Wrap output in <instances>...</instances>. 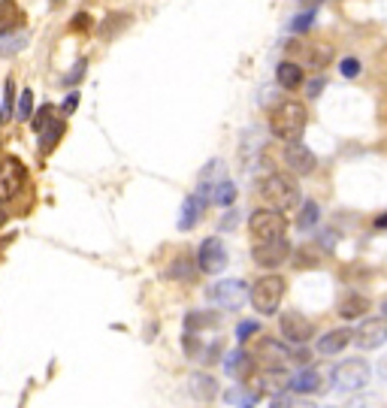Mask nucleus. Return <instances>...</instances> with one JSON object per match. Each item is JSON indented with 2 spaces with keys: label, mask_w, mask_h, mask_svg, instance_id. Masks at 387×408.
I'll use <instances>...</instances> for the list:
<instances>
[{
  "label": "nucleus",
  "mask_w": 387,
  "mask_h": 408,
  "mask_svg": "<svg viewBox=\"0 0 387 408\" xmlns=\"http://www.w3.org/2000/svg\"><path fill=\"white\" fill-rule=\"evenodd\" d=\"M318 254L315 251V245H306V248H297V251H294V267H300V269H309V267H318Z\"/></svg>",
  "instance_id": "obj_26"
},
{
  "label": "nucleus",
  "mask_w": 387,
  "mask_h": 408,
  "mask_svg": "<svg viewBox=\"0 0 387 408\" xmlns=\"http://www.w3.org/2000/svg\"><path fill=\"white\" fill-rule=\"evenodd\" d=\"M291 254H294V248H291V242H287L285 236L261 239V242H254V248H252V260L261 269H278L282 263L291 260Z\"/></svg>",
  "instance_id": "obj_6"
},
{
  "label": "nucleus",
  "mask_w": 387,
  "mask_h": 408,
  "mask_svg": "<svg viewBox=\"0 0 387 408\" xmlns=\"http://www.w3.org/2000/svg\"><path fill=\"white\" fill-rule=\"evenodd\" d=\"M291 387V375L285 372V369H267V372L261 375V390L263 393H278Z\"/></svg>",
  "instance_id": "obj_21"
},
{
  "label": "nucleus",
  "mask_w": 387,
  "mask_h": 408,
  "mask_svg": "<svg viewBox=\"0 0 387 408\" xmlns=\"http://www.w3.org/2000/svg\"><path fill=\"white\" fill-rule=\"evenodd\" d=\"M25 21V15H21L19 3L15 0H0V34H10Z\"/></svg>",
  "instance_id": "obj_19"
},
{
  "label": "nucleus",
  "mask_w": 387,
  "mask_h": 408,
  "mask_svg": "<svg viewBox=\"0 0 387 408\" xmlns=\"http://www.w3.org/2000/svg\"><path fill=\"white\" fill-rule=\"evenodd\" d=\"M188 263H191V260H188V257H179V260H176V267L170 269V278H179V282L191 284V282H194V269H185Z\"/></svg>",
  "instance_id": "obj_29"
},
{
  "label": "nucleus",
  "mask_w": 387,
  "mask_h": 408,
  "mask_svg": "<svg viewBox=\"0 0 387 408\" xmlns=\"http://www.w3.org/2000/svg\"><path fill=\"white\" fill-rule=\"evenodd\" d=\"M339 73H342L345 79H354V76H360V60H357V58H345L342 64H339Z\"/></svg>",
  "instance_id": "obj_33"
},
{
  "label": "nucleus",
  "mask_w": 387,
  "mask_h": 408,
  "mask_svg": "<svg viewBox=\"0 0 387 408\" xmlns=\"http://www.w3.org/2000/svg\"><path fill=\"white\" fill-rule=\"evenodd\" d=\"M233 200H236V188H233L230 181H215V188H212V203H218V206H230Z\"/></svg>",
  "instance_id": "obj_25"
},
{
  "label": "nucleus",
  "mask_w": 387,
  "mask_h": 408,
  "mask_svg": "<svg viewBox=\"0 0 387 408\" xmlns=\"http://www.w3.org/2000/svg\"><path fill=\"white\" fill-rule=\"evenodd\" d=\"M351 342L357 345L360 351H373V348L384 345L387 342V315L384 317H366V321L354 330Z\"/></svg>",
  "instance_id": "obj_11"
},
{
  "label": "nucleus",
  "mask_w": 387,
  "mask_h": 408,
  "mask_svg": "<svg viewBox=\"0 0 387 408\" xmlns=\"http://www.w3.org/2000/svg\"><path fill=\"white\" fill-rule=\"evenodd\" d=\"M285 166L294 176H309V172H315L318 161L302 142H285Z\"/></svg>",
  "instance_id": "obj_12"
},
{
  "label": "nucleus",
  "mask_w": 387,
  "mask_h": 408,
  "mask_svg": "<svg viewBox=\"0 0 387 408\" xmlns=\"http://www.w3.org/2000/svg\"><path fill=\"white\" fill-rule=\"evenodd\" d=\"M287 58L297 60L300 67L324 70V67L333 60V45L330 43H302V40H294V43H287Z\"/></svg>",
  "instance_id": "obj_5"
},
{
  "label": "nucleus",
  "mask_w": 387,
  "mask_h": 408,
  "mask_svg": "<svg viewBox=\"0 0 387 408\" xmlns=\"http://www.w3.org/2000/svg\"><path fill=\"white\" fill-rule=\"evenodd\" d=\"M291 390H297V393H318V390H321V372L309 366V369H302V372L291 375Z\"/></svg>",
  "instance_id": "obj_18"
},
{
  "label": "nucleus",
  "mask_w": 387,
  "mask_h": 408,
  "mask_svg": "<svg viewBox=\"0 0 387 408\" xmlns=\"http://www.w3.org/2000/svg\"><path fill=\"white\" fill-rule=\"evenodd\" d=\"M27 185V170L19 157H6L0 163V203H10L15 200Z\"/></svg>",
  "instance_id": "obj_7"
},
{
  "label": "nucleus",
  "mask_w": 387,
  "mask_h": 408,
  "mask_svg": "<svg viewBox=\"0 0 387 408\" xmlns=\"http://www.w3.org/2000/svg\"><path fill=\"white\" fill-rule=\"evenodd\" d=\"M227 267V248L221 239H206L200 245V251H197V269L206 272V275H218V272H224Z\"/></svg>",
  "instance_id": "obj_10"
},
{
  "label": "nucleus",
  "mask_w": 387,
  "mask_h": 408,
  "mask_svg": "<svg viewBox=\"0 0 387 408\" xmlns=\"http://www.w3.org/2000/svg\"><path fill=\"white\" fill-rule=\"evenodd\" d=\"M315 12H318V10H306V12H302L300 19L294 21V30H297V34H302V30L312 27V25H315Z\"/></svg>",
  "instance_id": "obj_35"
},
{
  "label": "nucleus",
  "mask_w": 387,
  "mask_h": 408,
  "mask_svg": "<svg viewBox=\"0 0 387 408\" xmlns=\"http://www.w3.org/2000/svg\"><path fill=\"white\" fill-rule=\"evenodd\" d=\"M127 25H131V15H124V12H112V15H106V21L100 27H97V34L103 36V40H112V36L118 34V30H124Z\"/></svg>",
  "instance_id": "obj_22"
},
{
  "label": "nucleus",
  "mask_w": 387,
  "mask_h": 408,
  "mask_svg": "<svg viewBox=\"0 0 387 408\" xmlns=\"http://www.w3.org/2000/svg\"><path fill=\"white\" fill-rule=\"evenodd\" d=\"M375 227H387V215H378L375 218Z\"/></svg>",
  "instance_id": "obj_39"
},
{
  "label": "nucleus",
  "mask_w": 387,
  "mask_h": 408,
  "mask_svg": "<svg viewBox=\"0 0 387 408\" xmlns=\"http://www.w3.org/2000/svg\"><path fill=\"white\" fill-rule=\"evenodd\" d=\"M318 221H321V206H318L315 200H306L300 209V215H297V227L300 230H312Z\"/></svg>",
  "instance_id": "obj_24"
},
{
  "label": "nucleus",
  "mask_w": 387,
  "mask_h": 408,
  "mask_svg": "<svg viewBox=\"0 0 387 408\" xmlns=\"http://www.w3.org/2000/svg\"><path fill=\"white\" fill-rule=\"evenodd\" d=\"M302 85H306V97H318L324 88V79H309V82H302Z\"/></svg>",
  "instance_id": "obj_37"
},
{
  "label": "nucleus",
  "mask_w": 387,
  "mask_h": 408,
  "mask_svg": "<svg viewBox=\"0 0 387 408\" xmlns=\"http://www.w3.org/2000/svg\"><path fill=\"white\" fill-rule=\"evenodd\" d=\"M278 332H282L291 345H302V342H309V339L315 336V324L309 321L302 312L291 308V312H285L282 317H278Z\"/></svg>",
  "instance_id": "obj_9"
},
{
  "label": "nucleus",
  "mask_w": 387,
  "mask_h": 408,
  "mask_svg": "<svg viewBox=\"0 0 387 408\" xmlns=\"http://www.w3.org/2000/svg\"><path fill=\"white\" fill-rule=\"evenodd\" d=\"M351 339H354V330L336 327V330L324 332V336L318 339V342H315V351H318V354H324V357H333V354H339L342 348L351 345Z\"/></svg>",
  "instance_id": "obj_13"
},
{
  "label": "nucleus",
  "mask_w": 387,
  "mask_h": 408,
  "mask_svg": "<svg viewBox=\"0 0 387 408\" xmlns=\"http://www.w3.org/2000/svg\"><path fill=\"white\" fill-rule=\"evenodd\" d=\"M257 330H261V324H257V321H242L236 327V339H239V342H248Z\"/></svg>",
  "instance_id": "obj_32"
},
{
  "label": "nucleus",
  "mask_w": 387,
  "mask_h": 408,
  "mask_svg": "<svg viewBox=\"0 0 387 408\" xmlns=\"http://www.w3.org/2000/svg\"><path fill=\"white\" fill-rule=\"evenodd\" d=\"M52 118H55V106H52V103H45L43 109L36 112V118H30V127H34V131L40 133L43 127H45V124H49V121H52Z\"/></svg>",
  "instance_id": "obj_30"
},
{
  "label": "nucleus",
  "mask_w": 387,
  "mask_h": 408,
  "mask_svg": "<svg viewBox=\"0 0 387 408\" xmlns=\"http://www.w3.org/2000/svg\"><path fill=\"white\" fill-rule=\"evenodd\" d=\"M318 3H324V0H300L302 10H318Z\"/></svg>",
  "instance_id": "obj_38"
},
{
  "label": "nucleus",
  "mask_w": 387,
  "mask_h": 408,
  "mask_svg": "<svg viewBox=\"0 0 387 408\" xmlns=\"http://www.w3.org/2000/svg\"><path fill=\"white\" fill-rule=\"evenodd\" d=\"M64 131H67V124H64V115H55L49 121V124L40 131V155H49L52 148L58 146V139L64 136Z\"/></svg>",
  "instance_id": "obj_17"
},
{
  "label": "nucleus",
  "mask_w": 387,
  "mask_h": 408,
  "mask_svg": "<svg viewBox=\"0 0 387 408\" xmlns=\"http://www.w3.org/2000/svg\"><path fill=\"white\" fill-rule=\"evenodd\" d=\"M261 196L267 206L291 212L300 206V185L294 179V172H272V176L261 181Z\"/></svg>",
  "instance_id": "obj_2"
},
{
  "label": "nucleus",
  "mask_w": 387,
  "mask_h": 408,
  "mask_svg": "<svg viewBox=\"0 0 387 408\" xmlns=\"http://www.w3.org/2000/svg\"><path fill=\"white\" fill-rule=\"evenodd\" d=\"M206 196L203 194H194V196H188L185 200V206H181V218H179V227L181 230H194L197 224H200V218H203V209H206Z\"/></svg>",
  "instance_id": "obj_15"
},
{
  "label": "nucleus",
  "mask_w": 387,
  "mask_h": 408,
  "mask_svg": "<svg viewBox=\"0 0 387 408\" xmlns=\"http://www.w3.org/2000/svg\"><path fill=\"white\" fill-rule=\"evenodd\" d=\"M333 381H336L339 390H348V393L366 387V381H369V363L360 360V357L339 363V366L333 369Z\"/></svg>",
  "instance_id": "obj_8"
},
{
  "label": "nucleus",
  "mask_w": 387,
  "mask_h": 408,
  "mask_svg": "<svg viewBox=\"0 0 387 408\" xmlns=\"http://www.w3.org/2000/svg\"><path fill=\"white\" fill-rule=\"evenodd\" d=\"M76 106H79V91H70V94L64 97V103H60V115H73L76 112Z\"/></svg>",
  "instance_id": "obj_34"
},
{
  "label": "nucleus",
  "mask_w": 387,
  "mask_h": 408,
  "mask_svg": "<svg viewBox=\"0 0 387 408\" xmlns=\"http://www.w3.org/2000/svg\"><path fill=\"white\" fill-rule=\"evenodd\" d=\"M369 312V299L363 297V293H348V297L339 302V315L348 317V321H354V317H363Z\"/></svg>",
  "instance_id": "obj_20"
},
{
  "label": "nucleus",
  "mask_w": 387,
  "mask_h": 408,
  "mask_svg": "<svg viewBox=\"0 0 387 408\" xmlns=\"http://www.w3.org/2000/svg\"><path fill=\"white\" fill-rule=\"evenodd\" d=\"M276 82L282 85L285 91H297L302 82H306V73H302V67L297 64V60H282V64L276 67Z\"/></svg>",
  "instance_id": "obj_14"
},
{
  "label": "nucleus",
  "mask_w": 387,
  "mask_h": 408,
  "mask_svg": "<svg viewBox=\"0 0 387 408\" xmlns=\"http://www.w3.org/2000/svg\"><path fill=\"white\" fill-rule=\"evenodd\" d=\"M309 124V109L300 100H282L269 115V131L282 142H300Z\"/></svg>",
  "instance_id": "obj_1"
},
{
  "label": "nucleus",
  "mask_w": 387,
  "mask_h": 408,
  "mask_svg": "<svg viewBox=\"0 0 387 408\" xmlns=\"http://www.w3.org/2000/svg\"><path fill=\"white\" fill-rule=\"evenodd\" d=\"M30 115H34V91H30V88H21L19 106H15V118H19V121H27Z\"/></svg>",
  "instance_id": "obj_28"
},
{
  "label": "nucleus",
  "mask_w": 387,
  "mask_h": 408,
  "mask_svg": "<svg viewBox=\"0 0 387 408\" xmlns=\"http://www.w3.org/2000/svg\"><path fill=\"white\" fill-rule=\"evenodd\" d=\"M242 291H245L242 282H218L215 287H209V299L218 306H236L242 299Z\"/></svg>",
  "instance_id": "obj_16"
},
{
  "label": "nucleus",
  "mask_w": 387,
  "mask_h": 408,
  "mask_svg": "<svg viewBox=\"0 0 387 408\" xmlns=\"http://www.w3.org/2000/svg\"><path fill=\"white\" fill-rule=\"evenodd\" d=\"M215 324H218V315L215 312H197V315H188L185 317V332L197 336V332H203L206 327H215Z\"/></svg>",
  "instance_id": "obj_23"
},
{
  "label": "nucleus",
  "mask_w": 387,
  "mask_h": 408,
  "mask_svg": "<svg viewBox=\"0 0 387 408\" xmlns=\"http://www.w3.org/2000/svg\"><path fill=\"white\" fill-rule=\"evenodd\" d=\"M191 393L194 396H200V399H212L215 396V384H212L209 375H194L191 378Z\"/></svg>",
  "instance_id": "obj_27"
},
{
  "label": "nucleus",
  "mask_w": 387,
  "mask_h": 408,
  "mask_svg": "<svg viewBox=\"0 0 387 408\" xmlns=\"http://www.w3.org/2000/svg\"><path fill=\"white\" fill-rule=\"evenodd\" d=\"M12 79H6V94H3V109H0V124L6 121V115H10V109H12Z\"/></svg>",
  "instance_id": "obj_36"
},
{
  "label": "nucleus",
  "mask_w": 387,
  "mask_h": 408,
  "mask_svg": "<svg viewBox=\"0 0 387 408\" xmlns=\"http://www.w3.org/2000/svg\"><path fill=\"white\" fill-rule=\"evenodd\" d=\"M285 230H287V218H285L282 209L267 206V209L252 212V218H248V233L254 236V242L278 239V236H285Z\"/></svg>",
  "instance_id": "obj_4"
},
{
  "label": "nucleus",
  "mask_w": 387,
  "mask_h": 408,
  "mask_svg": "<svg viewBox=\"0 0 387 408\" xmlns=\"http://www.w3.org/2000/svg\"><path fill=\"white\" fill-rule=\"evenodd\" d=\"M91 27H94V21H91L88 12H79V15H76V19L70 21V30H76V34H88Z\"/></svg>",
  "instance_id": "obj_31"
},
{
  "label": "nucleus",
  "mask_w": 387,
  "mask_h": 408,
  "mask_svg": "<svg viewBox=\"0 0 387 408\" xmlns=\"http://www.w3.org/2000/svg\"><path fill=\"white\" fill-rule=\"evenodd\" d=\"M285 287H287V282L282 275L257 278V282L252 284V306H254V312L267 315V317L276 315L278 306H282V299H285Z\"/></svg>",
  "instance_id": "obj_3"
},
{
  "label": "nucleus",
  "mask_w": 387,
  "mask_h": 408,
  "mask_svg": "<svg viewBox=\"0 0 387 408\" xmlns=\"http://www.w3.org/2000/svg\"><path fill=\"white\" fill-rule=\"evenodd\" d=\"M382 312H384V315H387V299H384V308H382Z\"/></svg>",
  "instance_id": "obj_40"
}]
</instances>
